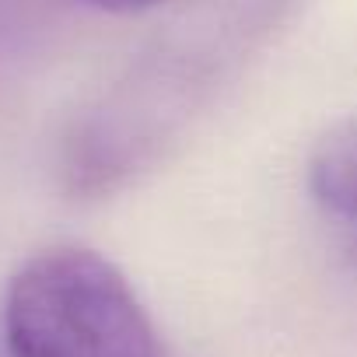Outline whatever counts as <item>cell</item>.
I'll return each mask as SVG.
<instances>
[{
	"label": "cell",
	"instance_id": "cell-1",
	"mask_svg": "<svg viewBox=\"0 0 357 357\" xmlns=\"http://www.w3.org/2000/svg\"><path fill=\"white\" fill-rule=\"evenodd\" d=\"M8 357H168L126 277L98 252L32 256L4 301Z\"/></svg>",
	"mask_w": 357,
	"mask_h": 357
},
{
	"label": "cell",
	"instance_id": "cell-2",
	"mask_svg": "<svg viewBox=\"0 0 357 357\" xmlns=\"http://www.w3.org/2000/svg\"><path fill=\"white\" fill-rule=\"evenodd\" d=\"M308 186L315 200L343 218H357V116L333 126L312 151Z\"/></svg>",
	"mask_w": 357,
	"mask_h": 357
},
{
	"label": "cell",
	"instance_id": "cell-3",
	"mask_svg": "<svg viewBox=\"0 0 357 357\" xmlns=\"http://www.w3.org/2000/svg\"><path fill=\"white\" fill-rule=\"evenodd\" d=\"M84 4H91V8H98V11H116V15H123V11L154 8V4H161V0H84Z\"/></svg>",
	"mask_w": 357,
	"mask_h": 357
}]
</instances>
